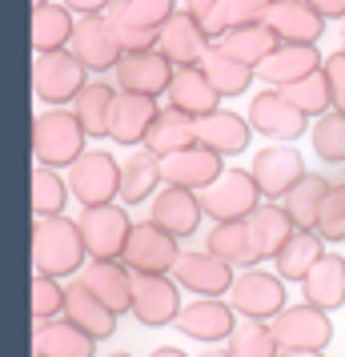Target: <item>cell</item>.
<instances>
[{
    "label": "cell",
    "instance_id": "cell-1",
    "mask_svg": "<svg viewBox=\"0 0 345 357\" xmlns=\"http://www.w3.org/2000/svg\"><path fill=\"white\" fill-rule=\"evenodd\" d=\"M33 265H36V273H49V277L81 273V265H89L81 225L68 221V217H36L33 221Z\"/></svg>",
    "mask_w": 345,
    "mask_h": 357
},
{
    "label": "cell",
    "instance_id": "cell-2",
    "mask_svg": "<svg viewBox=\"0 0 345 357\" xmlns=\"http://www.w3.org/2000/svg\"><path fill=\"white\" fill-rule=\"evenodd\" d=\"M84 125L77 113H65V109H52V113H40L33 121V157L49 169H61V165H77L84 157Z\"/></svg>",
    "mask_w": 345,
    "mask_h": 357
},
{
    "label": "cell",
    "instance_id": "cell-3",
    "mask_svg": "<svg viewBox=\"0 0 345 357\" xmlns=\"http://www.w3.org/2000/svg\"><path fill=\"white\" fill-rule=\"evenodd\" d=\"M84 77H89V68L68 49L36 52V61H33V93L45 105H68V100H77L81 89L89 84Z\"/></svg>",
    "mask_w": 345,
    "mask_h": 357
},
{
    "label": "cell",
    "instance_id": "cell-4",
    "mask_svg": "<svg viewBox=\"0 0 345 357\" xmlns=\"http://www.w3.org/2000/svg\"><path fill=\"white\" fill-rule=\"evenodd\" d=\"M261 201L265 197L253 173H241V169H225L209 189H201V205L213 221H245Z\"/></svg>",
    "mask_w": 345,
    "mask_h": 357
},
{
    "label": "cell",
    "instance_id": "cell-5",
    "mask_svg": "<svg viewBox=\"0 0 345 357\" xmlns=\"http://www.w3.org/2000/svg\"><path fill=\"white\" fill-rule=\"evenodd\" d=\"M68 189L84 209L109 205L113 197H121V161L113 153H100V149L84 153L77 165H68Z\"/></svg>",
    "mask_w": 345,
    "mask_h": 357
},
{
    "label": "cell",
    "instance_id": "cell-6",
    "mask_svg": "<svg viewBox=\"0 0 345 357\" xmlns=\"http://www.w3.org/2000/svg\"><path fill=\"white\" fill-rule=\"evenodd\" d=\"M121 261L129 265L132 273H173L177 261H181L177 237L169 229H161L157 221H141V225H132Z\"/></svg>",
    "mask_w": 345,
    "mask_h": 357
},
{
    "label": "cell",
    "instance_id": "cell-7",
    "mask_svg": "<svg viewBox=\"0 0 345 357\" xmlns=\"http://www.w3.org/2000/svg\"><path fill=\"white\" fill-rule=\"evenodd\" d=\"M269 325H273V337H277L281 349H325L329 341H333L329 313L317 309V305H309V301L285 305Z\"/></svg>",
    "mask_w": 345,
    "mask_h": 357
},
{
    "label": "cell",
    "instance_id": "cell-8",
    "mask_svg": "<svg viewBox=\"0 0 345 357\" xmlns=\"http://www.w3.org/2000/svg\"><path fill=\"white\" fill-rule=\"evenodd\" d=\"M68 52H72V56H77L89 73H109V68H116V61L125 56L121 40H116L113 20L105 17V13L77 20L72 40H68Z\"/></svg>",
    "mask_w": 345,
    "mask_h": 357
},
{
    "label": "cell",
    "instance_id": "cell-9",
    "mask_svg": "<svg viewBox=\"0 0 345 357\" xmlns=\"http://www.w3.org/2000/svg\"><path fill=\"white\" fill-rule=\"evenodd\" d=\"M81 237H84V249L89 257H121L125 245H129V233H132V221L129 213L121 205H89L81 213Z\"/></svg>",
    "mask_w": 345,
    "mask_h": 357
},
{
    "label": "cell",
    "instance_id": "cell-10",
    "mask_svg": "<svg viewBox=\"0 0 345 357\" xmlns=\"http://www.w3.org/2000/svg\"><path fill=\"white\" fill-rule=\"evenodd\" d=\"M116 89L121 93H141V97H164L169 84H173V73L177 65L157 49H145V52H125L116 61Z\"/></svg>",
    "mask_w": 345,
    "mask_h": 357
},
{
    "label": "cell",
    "instance_id": "cell-11",
    "mask_svg": "<svg viewBox=\"0 0 345 357\" xmlns=\"http://www.w3.org/2000/svg\"><path fill=\"white\" fill-rule=\"evenodd\" d=\"M229 305L237 309L241 317H253V321H273L281 309H285V277L249 269V273H241L237 281H233Z\"/></svg>",
    "mask_w": 345,
    "mask_h": 357
},
{
    "label": "cell",
    "instance_id": "cell-12",
    "mask_svg": "<svg viewBox=\"0 0 345 357\" xmlns=\"http://www.w3.org/2000/svg\"><path fill=\"white\" fill-rule=\"evenodd\" d=\"M132 317L141 325H173L181 313L177 281L169 273H132Z\"/></svg>",
    "mask_w": 345,
    "mask_h": 357
},
{
    "label": "cell",
    "instance_id": "cell-13",
    "mask_svg": "<svg viewBox=\"0 0 345 357\" xmlns=\"http://www.w3.org/2000/svg\"><path fill=\"white\" fill-rule=\"evenodd\" d=\"M305 121L309 116L301 113L293 100L281 97V89H265V93H257L249 100V125H253V132H261L269 141H293V137H301Z\"/></svg>",
    "mask_w": 345,
    "mask_h": 357
},
{
    "label": "cell",
    "instance_id": "cell-14",
    "mask_svg": "<svg viewBox=\"0 0 345 357\" xmlns=\"http://www.w3.org/2000/svg\"><path fill=\"white\" fill-rule=\"evenodd\" d=\"M225 173V165H221V153H213L209 145H189V149H177V153H169L161 157V177L164 185H181V189H209L217 177Z\"/></svg>",
    "mask_w": 345,
    "mask_h": 357
},
{
    "label": "cell",
    "instance_id": "cell-15",
    "mask_svg": "<svg viewBox=\"0 0 345 357\" xmlns=\"http://www.w3.org/2000/svg\"><path fill=\"white\" fill-rule=\"evenodd\" d=\"M77 281H81L93 297H100L116 317H121L125 309H132V269L121 257H89V265L81 269Z\"/></svg>",
    "mask_w": 345,
    "mask_h": 357
},
{
    "label": "cell",
    "instance_id": "cell-16",
    "mask_svg": "<svg viewBox=\"0 0 345 357\" xmlns=\"http://www.w3.org/2000/svg\"><path fill=\"white\" fill-rule=\"evenodd\" d=\"M253 181L261 189L265 201H285V193L293 189L297 181L305 177V165H301V153L289 145H269L253 157Z\"/></svg>",
    "mask_w": 345,
    "mask_h": 357
},
{
    "label": "cell",
    "instance_id": "cell-17",
    "mask_svg": "<svg viewBox=\"0 0 345 357\" xmlns=\"http://www.w3.org/2000/svg\"><path fill=\"white\" fill-rule=\"evenodd\" d=\"M205 217V205L193 189H181V185H164L161 193L153 197V209H148V221H157L161 229H169L177 241L193 237Z\"/></svg>",
    "mask_w": 345,
    "mask_h": 357
},
{
    "label": "cell",
    "instance_id": "cell-18",
    "mask_svg": "<svg viewBox=\"0 0 345 357\" xmlns=\"http://www.w3.org/2000/svg\"><path fill=\"white\" fill-rule=\"evenodd\" d=\"M177 285H185V289H193L197 297H221V293L233 289V265L225 257H217V253H209V249H201V253H181V261H177Z\"/></svg>",
    "mask_w": 345,
    "mask_h": 357
},
{
    "label": "cell",
    "instance_id": "cell-19",
    "mask_svg": "<svg viewBox=\"0 0 345 357\" xmlns=\"http://www.w3.org/2000/svg\"><path fill=\"white\" fill-rule=\"evenodd\" d=\"M265 24L273 29L281 45H317V36L325 33V17L309 0H273Z\"/></svg>",
    "mask_w": 345,
    "mask_h": 357
},
{
    "label": "cell",
    "instance_id": "cell-20",
    "mask_svg": "<svg viewBox=\"0 0 345 357\" xmlns=\"http://www.w3.org/2000/svg\"><path fill=\"white\" fill-rule=\"evenodd\" d=\"M233 317H237V309L225 305L221 297H197L193 305H181L173 325L193 341H229V333L237 329Z\"/></svg>",
    "mask_w": 345,
    "mask_h": 357
},
{
    "label": "cell",
    "instance_id": "cell-21",
    "mask_svg": "<svg viewBox=\"0 0 345 357\" xmlns=\"http://www.w3.org/2000/svg\"><path fill=\"white\" fill-rule=\"evenodd\" d=\"M157 52H164L177 68L201 65V56L209 52V36L189 13H173L161 24V33H157Z\"/></svg>",
    "mask_w": 345,
    "mask_h": 357
},
{
    "label": "cell",
    "instance_id": "cell-22",
    "mask_svg": "<svg viewBox=\"0 0 345 357\" xmlns=\"http://www.w3.org/2000/svg\"><path fill=\"white\" fill-rule=\"evenodd\" d=\"M97 354V337H89L81 325L56 321H36L33 325V357H93Z\"/></svg>",
    "mask_w": 345,
    "mask_h": 357
},
{
    "label": "cell",
    "instance_id": "cell-23",
    "mask_svg": "<svg viewBox=\"0 0 345 357\" xmlns=\"http://www.w3.org/2000/svg\"><path fill=\"white\" fill-rule=\"evenodd\" d=\"M157 97H141V93H116L113 113H109V137L116 145H141L148 125L157 121Z\"/></svg>",
    "mask_w": 345,
    "mask_h": 357
},
{
    "label": "cell",
    "instance_id": "cell-24",
    "mask_svg": "<svg viewBox=\"0 0 345 357\" xmlns=\"http://www.w3.org/2000/svg\"><path fill=\"white\" fill-rule=\"evenodd\" d=\"M169 105L173 109H181V113H189V116H209V113H217V105H221V93L213 89V81L201 73V65H185V68H177L173 73V84H169Z\"/></svg>",
    "mask_w": 345,
    "mask_h": 357
},
{
    "label": "cell",
    "instance_id": "cell-25",
    "mask_svg": "<svg viewBox=\"0 0 345 357\" xmlns=\"http://www.w3.org/2000/svg\"><path fill=\"white\" fill-rule=\"evenodd\" d=\"M321 65H325V61L317 56V45H277V49L257 65V77L269 81V89H281V84H293V81H301V77L317 73Z\"/></svg>",
    "mask_w": 345,
    "mask_h": 357
},
{
    "label": "cell",
    "instance_id": "cell-26",
    "mask_svg": "<svg viewBox=\"0 0 345 357\" xmlns=\"http://www.w3.org/2000/svg\"><path fill=\"white\" fill-rule=\"evenodd\" d=\"M249 225V237H253V249H257V257H277L281 245L293 237V221H289V213H285V205H277V201H261L257 209L245 217Z\"/></svg>",
    "mask_w": 345,
    "mask_h": 357
},
{
    "label": "cell",
    "instance_id": "cell-27",
    "mask_svg": "<svg viewBox=\"0 0 345 357\" xmlns=\"http://www.w3.org/2000/svg\"><path fill=\"white\" fill-rule=\"evenodd\" d=\"M197 145V116L181 113V109H161L157 121L148 125L145 132V149L148 153H157V157H169V153H177V149H189Z\"/></svg>",
    "mask_w": 345,
    "mask_h": 357
},
{
    "label": "cell",
    "instance_id": "cell-28",
    "mask_svg": "<svg viewBox=\"0 0 345 357\" xmlns=\"http://www.w3.org/2000/svg\"><path fill=\"white\" fill-rule=\"evenodd\" d=\"M249 137H253L249 116L225 113V109H217V113H209V116H201L197 121V141L201 145H209L213 153H221V157L241 153V149L249 145Z\"/></svg>",
    "mask_w": 345,
    "mask_h": 357
},
{
    "label": "cell",
    "instance_id": "cell-29",
    "mask_svg": "<svg viewBox=\"0 0 345 357\" xmlns=\"http://www.w3.org/2000/svg\"><path fill=\"white\" fill-rule=\"evenodd\" d=\"M65 317L72 325H81L89 337H113V329H116V313L100 297H93V293L84 289L81 281L77 285H68L65 289Z\"/></svg>",
    "mask_w": 345,
    "mask_h": 357
},
{
    "label": "cell",
    "instance_id": "cell-30",
    "mask_svg": "<svg viewBox=\"0 0 345 357\" xmlns=\"http://www.w3.org/2000/svg\"><path fill=\"white\" fill-rule=\"evenodd\" d=\"M321 257H325V237L317 229H293V237L281 245L273 265H277V277H285V281H305V273Z\"/></svg>",
    "mask_w": 345,
    "mask_h": 357
},
{
    "label": "cell",
    "instance_id": "cell-31",
    "mask_svg": "<svg viewBox=\"0 0 345 357\" xmlns=\"http://www.w3.org/2000/svg\"><path fill=\"white\" fill-rule=\"evenodd\" d=\"M301 293H305V301L317 309H337L345 305V257H321L313 265L305 281H301Z\"/></svg>",
    "mask_w": 345,
    "mask_h": 357
},
{
    "label": "cell",
    "instance_id": "cell-32",
    "mask_svg": "<svg viewBox=\"0 0 345 357\" xmlns=\"http://www.w3.org/2000/svg\"><path fill=\"white\" fill-rule=\"evenodd\" d=\"M161 181H164L161 177V157L148 153V149H141V153H132V157L121 161V201H125V205H141L148 193H157Z\"/></svg>",
    "mask_w": 345,
    "mask_h": 357
},
{
    "label": "cell",
    "instance_id": "cell-33",
    "mask_svg": "<svg viewBox=\"0 0 345 357\" xmlns=\"http://www.w3.org/2000/svg\"><path fill=\"white\" fill-rule=\"evenodd\" d=\"M325 193H329V181L321 173H305L297 181L293 189L285 193V213L297 229H317V217H321V205H325Z\"/></svg>",
    "mask_w": 345,
    "mask_h": 357
},
{
    "label": "cell",
    "instance_id": "cell-34",
    "mask_svg": "<svg viewBox=\"0 0 345 357\" xmlns=\"http://www.w3.org/2000/svg\"><path fill=\"white\" fill-rule=\"evenodd\" d=\"M201 73L213 81V89L221 97H241L249 89V81L257 77V68L241 65V61H233L229 52L221 49V45H209V52L201 56Z\"/></svg>",
    "mask_w": 345,
    "mask_h": 357
},
{
    "label": "cell",
    "instance_id": "cell-35",
    "mask_svg": "<svg viewBox=\"0 0 345 357\" xmlns=\"http://www.w3.org/2000/svg\"><path fill=\"white\" fill-rule=\"evenodd\" d=\"M72 8L68 4H45V8H33V49L36 52H56L68 49L72 40Z\"/></svg>",
    "mask_w": 345,
    "mask_h": 357
},
{
    "label": "cell",
    "instance_id": "cell-36",
    "mask_svg": "<svg viewBox=\"0 0 345 357\" xmlns=\"http://www.w3.org/2000/svg\"><path fill=\"white\" fill-rule=\"evenodd\" d=\"M217 45L229 52L233 61H241V65L257 68L265 56H269V52L277 49L281 40L273 36V29H269V24H245V29H229V33L221 36Z\"/></svg>",
    "mask_w": 345,
    "mask_h": 357
},
{
    "label": "cell",
    "instance_id": "cell-37",
    "mask_svg": "<svg viewBox=\"0 0 345 357\" xmlns=\"http://www.w3.org/2000/svg\"><path fill=\"white\" fill-rule=\"evenodd\" d=\"M121 89L105 81H89L81 89V97L72 100V113L81 116V125L89 137H109V113H113V100Z\"/></svg>",
    "mask_w": 345,
    "mask_h": 357
},
{
    "label": "cell",
    "instance_id": "cell-38",
    "mask_svg": "<svg viewBox=\"0 0 345 357\" xmlns=\"http://www.w3.org/2000/svg\"><path fill=\"white\" fill-rule=\"evenodd\" d=\"M209 253L225 257L229 265H257V249H253V237H249V225L245 221H217L209 229Z\"/></svg>",
    "mask_w": 345,
    "mask_h": 357
},
{
    "label": "cell",
    "instance_id": "cell-39",
    "mask_svg": "<svg viewBox=\"0 0 345 357\" xmlns=\"http://www.w3.org/2000/svg\"><path fill=\"white\" fill-rule=\"evenodd\" d=\"M177 13V0H113L105 17L113 24H132V29H161Z\"/></svg>",
    "mask_w": 345,
    "mask_h": 357
},
{
    "label": "cell",
    "instance_id": "cell-40",
    "mask_svg": "<svg viewBox=\"0 0 345 357\" xmlns=\"http://www.w3.org/2000/svg\"><path fill=\"white\" fill-rule=\"evenodd\" d=\"M225 349H229L233 357H281V345H277V337H273V325L253 321V317H245V321L233 329Z\"/></svg>",
    "mask_w": 345,
    "mask_h": 357
},
{
    "label": "cell",
    "instance_id": "cell-41",
    "mask_svg": "<svg viewBox=\"0 0 345 357\" xmlns=\"http://www.w3.org/2000/svg\"><path fill=\"white\" fill-rule=\"evenodd\" d=\"M281 97L293 100L305 116H321V113H329V109H333L329 81H325V73H321V68H317V73H309V77H301V81H293V84H281Z\"/></svg>",
    "mask_w": 345,
    "mask_h": 357
},
{
    "label": "cell",
    "instance_id": "cell-42",
    "mask_svg": "<svg viewBox=\"0 0 345 357\" xmlns=\"http://www.w3.org/2000/svg\"><path fill=\"white\" fill-rule=\"evenodd\" d=\"M313 137V153L329 165H345V113L342 109H329L317 116V125L309 129Z\"/></svg>",
    "mask_w": 345,
    "mask_h": 357
},
{
    "label": "cell",
    "instance_id": "cell-43",
    "mask_svg": "<svg viewBox=\"0 0 345 357\" xmlns=\"http://www.w3.org/2000/svg\"><path fill=\"white\" fill-rule=\"evenodd\" d=\"M68 181H61L49 165H36L33 169V213L36 217H61L68 201Z\"/></svg>",
    "mask_w": 345,
    "mask_h": 357
},
{
    "label": "cell",
    "instance_id": "cell-44",
    "mask_svg": "<svg viewBox=\"0 0 345 357\" xmlns=\"http://www.w3.org/2000/svg\"><path fill=\"white\" fill-rule=\"evenodd\" d=\"M269 8H273V0H221V8H217V24H221V33H229V29H245V24H265Z\"/></svg>",
    "mask_w": 345,
    "mask_h": 357
},
{
    "label": "cell",
    "instance_id": "cell-45",
    "mask_svg": "<svg viewBox=\"0 0 345 357\" xmlns=\"http://www.w3.org/2000/svg\"><path fill=\"white\" fill-rule=\"evenodd\" d=\"M29 293H33V321H49L56 313H65V289L56 285V277L36 273Z\"/></svg>",
    "mask_w": 345,
    "mask_h": 357
},
{
    "label": "cell",
    "instance_id": "cell-46",
    "mask_svg": "<svg viewBox=\"0 0 345 357\" xmlns=\"http://www.w3.org/2000/svg\"><path fill=\"white\" fill-rule=\"evenodd\" d=\"M317 233L325 241H345V181L342 185H329L325 205H321V217H317Z\"/></svg>",
    "mask_w": 345,
    "mask_h": 357
},
{
    "label": "cell",
    "instance_id": "cell-47",
    "mask_svg": "<svg viewBox=\"0 0 345 357\" xmlns=\"http://www.w3.org/2000/svg\"><path fill=\"white\" fill-rule=\"evenodd\" d=\"M217 8H221V0H185V13L205 29L209 40H221V36H225L221 33V24H217Z\"/></svg>",
    "mask_w": 345,
    "mask_h": 357
},
{
    "label": "cell",
    "instance_id": "cell-48",
    "mask_svg": "<svg viewBox=\"0 0 345 357\" xmlns=\"http://www.w3.org/2000/svg\"><path fill=\"white\" fill-rule=\"evenodd\" d=\"M321 73H325V81H329V97H333V109H342V113H345V49H342V52H333V56H325Z\"/></svg>",
    "mask_w": 345,
    "mask_h": 357
},
{
    "label": "cell",
    "instance_id": "cell-49",
    "mask_svg": "<svg viewBox=\"0 0 345 357\" xmlns=\"http://www.w3.org/2000/svg\"><path fill=\"white\" fill-rule=\"evenodd\" d=\"M61 4H68L77 17H97V13H109L113 8V0H61Z\"/></svg>",
    "mask_w": 345,
    "mask_h": 357
},
{
    "label": "cell",
    "instance_id": "cell-50",
    "mask_svg": "<svg viewBox=\"0 0 345 357\" xmlns=\"http://www.w3.org/2000/svg\"><path fill=\"white\" fill-rule=\"evenodd\" d=\"M325 20H345V0H309Z\"/></svg>",
    "mask_w": 345,
    "mask_h": 357
},
{
    "label": "cell",
    "instance_id": "cell-51",
    "mask_svg": "<svg viewBox=\"0 0 345 357\" xmlns=\"http://www.w3.org/2000/svg\"><path fill=\"white\" fill-rule=\"evenodd\" d=\"M148 357H185V354L177 349V345H161V349H153Z\"/></svg>",
    "mask_w": 345,
    "mask_h": 357
},
{
    "label": "cell",
    "instance_id": "cell-52",
    "mask_svg": "<svg viewBox=\"0 0 345 357\" xmlns=\"http://www.w3.org/2000/svg\"><path fill=\"white\" fill-rule=\"evenodd\" d=\"M281 357H321V349H281Z\"/></svg>",
    "mask_w": 345,
    "mask_h": 357
},
{
    "label": "cell",
    "instance_id": "cell-53",
    "mask_svg": "<svg viewBox=\"0 0 345 357\" xmlns=\"http://www.w3.org/2000/svg\"><path fill=\"white\" fill-rule=\"evenodd\" d=\"M201 357H233L229 349H213V354H201Z\"/></svg>",
    "mask_w": 345,
    "mask_h": 357
},
{
    "label": "cell",
    "instance_id": "cell-54",
    "mask_svg": "<svg viewBox=\"0 0 345 357\" xmlns=\"http://www.w3.org/2000/svg\"><path fill=\"white\" fill-rule=\"evenodd\" d=\"M45 4H49V0H33V8H45Z\"/></svg>",
    "mask_w": 345,
    "mask_h": 357
},
{
    "label": "cell",
    "instance_id": "cell-55",
    "mask_svg": "<svg viewBox=\"0 0 345 357\" xmlns=\"http://www.w3.org/2000/svg\"><path fill=\"white\" fill-rule=\"evenodd\" d=\"M105 357H129V354H105Z\"/></svg>",
    "mask_w": 345,
    "mask_h": 357
},
{
    "label": "cell",
    "instance_id": "cell-56",
    "mask_svg": "<svg viewBox=\"0 0 345 357\" xmlns=\"http://www.w3.org/2000/svg\"><path fill=\"white\" fill-rule=\"evenodd\" d=\"M342 49H345V40H342Z\"/></svg>",
    "mask_w": 345,
    "mask_h": 357
},
{
    "label": "cell",
    "instance_id": "cell-57",
    "mask_svg": "<svg viewBox=\"0 0 345 357\" xmlns=\"http://www.w3.org/2000/svg\"><path fill=\"white\" fill-rule=\"evenodd\" d=\"M342 173H345V165H342Z\"/></svg>",
    "mask_w": 345,
    "mask_h": 357
}]
</instances>
